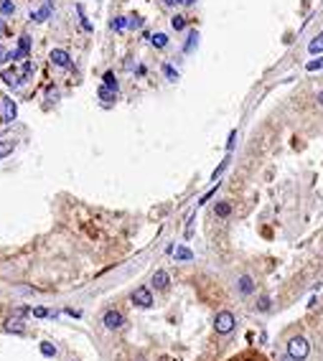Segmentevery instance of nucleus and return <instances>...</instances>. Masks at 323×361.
I'll return each instance as SVG.
<instances>
[{"label": "nucleus", "mask_w": 323, "mask_h": 361, "mask_svg": "<svg viewBox=\"0 0 323 361\" xmlns=\"http://www.w3.org/2000/svg\"><path fill=\"white\" fill-rule=\"evenodd\" d=\"M49 59H51V64L61 66V69H69V66H71V56H69V54H66L64 49H54Z\"/></svg>", "instance_id": "nucleus-5"}, {"label": "nucleus", "mask_w": 323, "mask_h": 361, "mask_svg": "<svg viewBox=\"0 0 323 361\" xmlns=\"http://www.w3.org/2000/svg\"><path fill=\"white\" fill-rule=\"evenodd\" d=\"M308 51H311V54H321V51H323V33L316 36L311 43H308Z\"/></svg>", "instance_id": "nucleus-15"}, {"label": "nucleus", "mask_w": 323, "mask_h": 361, "mask_svg": "<svg viewBox=\"0 0 323 361\" xmlns=\"http://www.w3.org/2000/svg\"><path fill=\"white\" fill-rule=\"evenodd\" d=\"M308 354H311V343H308V338L293 336L288 341V356H293L295 361H303V359H308Z\"/></svg>", "instance_id": "nucleus-1"}, {"label": "nucleus", "mask_w": 323, "mask_h": 361, "mask_svg": "<svg viewBox=\"0 0 323 361\" xmlns=\"http://www.w3.org/2000/svg\"><path fill=\"white\" fill-rule=\"evenodd\" d=\"M239 293H242V295L255 293V282H252V277H249V275H242V277H239Z\"/></svg>", "instance_id": "nucleus-10"}, {"label": "nucleus", "mask_w": 323, "mask_h": 361, "mask_svg": "<svg viewBox=\"0 0 323 361\" xmlns=\"http://www.w3.org/2000/svg\"><path fill=\"white\" fill-rule=\"evenodd\" d=\"M8 153H13V143H0V158H5Z\"/></svg>", "instance_id": "nucleus-27"}, {"label": "nucleus", "mask_w": 323, "mask_h": 361, "mask_svg": "<svg viewBox=\"0 0 323 361\" xmlns=\"http://www.w3.org/2000/svg\"><path fill=\"white\" fill-rule=\"evenodd\" d=\"M283 361H295V359H293V356H285V359H283Z\"/></svg>", "instance_id": "nucleus-35"}, {"label": "nucleus", "mask_w": 323, "mask_h": 361, "mask_svg": "<svg viewBox=\"0 0 323 361\" xmlns=\"http://www.w3.org/2000/svg\"><path fill=\"white\" fill-rule=\"evenodd\" d=\"M316 99H318V104H323V92H318V97H316Z\"/></svg>", "instance_id": "nucleus-33"}, {"label": "nucleus", "mask_w": 323, "mask_h": 361, "mask_svg": "<svg viewBox=\"0 0 323 361\" xmlns=\"http://www.w3.org/2000/svg\"><path fill=\"white\" fill-rule=\"evenodd\" d=\"M257 310H260V313H267V310H270V298H267V295H262V298L257 300Z\"/></svg>", "instance_id": "nucleus-22"}, {"label": "nucleus", "mask_w": 323, "mask_h": 361, "mask_svg": "<svg viewBox=\"0 0 323 361\" xmlns=\"http://www.w3.org/2000/svg\"><path fill=\"white\" fill-rule=\"evenodd\" d=\"M33 315H36V318H46V315H51V313H49L46 308H36V310H33Z\"/></svg>", "instance_id": "nucleus-31"}, {"label": "nucleus", "mask_w": 323, "mask_h": 361, "mask_svg": "<svg viewBox=\"0 0 323 361\" xmlns=\"http://www.w3.org/2000/svg\"><path fill=\"white\" fill-rule=\"evenodd\" d=\"M28 51H31V38H28V36H21V38H18V49L10 54V59H13V61H18V59H26Z\"/></svg>", "instance_id": "nucleus-6"}, {"label": "nucleus", "mask_w": 323, "mask_h": 361, "mask_svg": "<svg viewBox=\"0 0 323 361\" xmlns=\"http://www.w3.org/2000/svg\"><path fill=\"white\" fill-rule=\"evenodd\" d=\"M178 3H183V0H166V5H178Z\"/></svg>", "instance_id": "nucleus-32"}, {"label": "nucleus", "mask_w": 323, "mask_h": 361, "mask_svg": "<svg viewBox=\"0 0 323 361\" xmlns=\"http://www.w3.org/2000/svg\"><path fill=\"white\" fill-rule=\"evenodd\" d=\"M3 31H5V28H3V23H0V36H3Z\"/></svg>", "instance_id": "nucleus-36"}, {"label": "nucleus", "mask_w": 323, "mask_h": 361, "mask_svg": "<svg viewBox=\"0 0 323 361\" xmlns=\"http://www.w3.org/2000/svg\"><path fill=\"white\" fill-rule=\"evenodd\" d=\"M77 13H79V18H82V26L87 28V31H92V23L87 21V16H84V8H82V5H77Z\"/></svg>", "instance_id": "nucleus-26"}, {"label": "nucleus", "mask_w": 323, "mask_h": 361, "mask_svg": "<svg viewBox=\"0 0 323 361\" xmlns=\"http://www.w3.org/2000/svg\"><path fill=\"white\" fill-rule=\"evenodd\" d=\"M163 74H166V77H168L171 82H176V79H178V71H176L171 64H163Z\"/></svg>", "instance_id": "nucleus-24"}, {"label": "nucleus", "mask_w": 323, "mask_h": 361, "mask_svg": "<svg viewBox=\"0 0 323 361\" xmlns=\"http://www.w3.org/2000/svg\"><path fill=\"white\" fill-rule=\"evenodd\" d=\"M5 328L13 331V333H23V326H21V321H16V318H10V321L5 323Z\"/></svg>", "instance_id": "nucleus-21"}, {"label": "nucleus", "mask_w": 323, "mask_h": 361, "mask_svg": "<svg viewBox=\"0 0 323 361\" xmlns=\"http://www.w3.org/2000/svg\"><path fill=\"white\" fill-rule=\"evenodd\" d=\"M176 254V260H181V262H188V260H194V252L186 249V247H178V249H173Z\"/></svg>", "instance_id": "nucleus-13"}, {"label": "nucleus", "mask_w": 323, "mask_h": 361, "mask_svg": "<svg viewBox=\"0 0 323 361\" xmlns=\"http://www.w3.org/2000/svg\"><path fill=\"white\" fill-rule=\"evenodd\" d=\"M150 43H153L155 49H166L168 46V36L166 33H153L150 36Z\"/></svg>", "instance_id": "nucleus-12"}, {"label": "nucleus", "mask_w": 323, "mask_h": 361, "mask_svg": "<svg viewBox=\"0 0 323 361\" xmlns=\"http://www.w3.org/2000/svg\"><path fill=\"white\" fill-rule=\"evenodd\" d=\"M0 13H3V16H13V13H16V5H13L10 0H0Z\"/></svg>", "instance_id": "nucleus-17"}, {"label": "nucleus", "mask_w": 323, "mask_h": 361, "mask_svg": "<svg viewBox=\"0 0 323 361\" xmlns=\"http://www.w3.org/2000/svg\"><path fill=\"white\" fill-rule=\"evenodd\" d=\"M127 26H130V28H140V26H143V18H140V16H130Z\"/></svg>", "instance_id": "nucleus-28"}, {"label": "nucleus", "mask_w": 323, "mask_h": 361, "mask_svg": "<svg viewBox=\"0 0 323 361\" xmlns=\"http://www.w3.org/2000/svg\"><path fill=\"white\" fill-rule=\"evenodd\" d=\"M0 112H3V122H10V120H16V115H18L13 99H0Z\"/></svg>", "instance_id": "nucleus-7"}, {"label": "nucleus", "mask_w": 323, "mask_h": 361, "mask_svg": "<svg viewBox=\"0 0 323 361\" xmlns=\"http://www.w3.org/2000/svg\"><path fill=\"white\" fill-rule=\"evenodd\" d=\"M51 10H54V5H51V0H46L38 10H31V21H36V23H43L49 16H51Z\"/></svg>", "instance_id": "nucleus-8"}, {"label": "nucleus", "mask_w": 323, "mask_h": 361, "mask_svg": "<svg viewBox=\"0 0 323 361\" xmlns=\"http://www.w3.org/2000/svg\"><path fill=\"white\" fill-rule=\"evenodd\" d=\"M5 61H10V54L5 51V46L0 43V64H5Z\"/></svg>", "instance_id": "nucleus-30"}, {"label": "nucleus", "mask_w": 323, "mask_h": 361, "mask_svg": "<svg viewBox=\"0 0 323 361\" xmlns=\"http://www.w3.org/2000/svg\"><path fill=\"white\" fill-rule=\"evenodd\" d=\"M227 165H229V158H227V160H222V165H219V168H216V171H214V176H211V178H214V180H216V178H219V176H222V173H224V168H227Z\"/></svg>", "instance_id": "nucleus-29"}, {"label": "nucleus", "mask_w": 323, "mask_h": 361, "mask_svg": "<svg viewBox=\"0 0 323 361\" xmlns=\"http://www.w3.org/2000/svg\"><path fill=\"white\" fill-rule=\"evenodd\" d=\"M102 323H105V328H110V331H117V328H122L125 315L120 310H107L105 315H102Z\"/></svg>", "instance_id": "nucleus-3"}, {"label": "nucleus", "mask_w": 323, "mask_h": 361, "mask_svg": "<svg viewBox=\"0 0 323 361\" xmlns=\"http://www.w3.org/2000/svg\"><path fill=\"white\" fill-rule=\"evenodd\" d=\"M102 79H105V87H110V89H115V92H117V79H115L112 71H105V77H102Z\"/></svg>", "instance_id": "nucleus-20"}, {"label": "nucleus", "mask_w": 323, "mask_h": 361, "mask_svg": "<svg viewBox=\"0 0 323 361\" xmlns=\"http://www.w3.org/2000/svg\"><path fill=\"white\" fill-rule=\"evenodd\" d=\"M41 354H43V356H49V359L56 356V346L49 343V341H43V343H41Z\"/></svg>", "instance_id": "nucleus-18"}, {"label": "nucleus", "mask_w": 323, "mask_h": 361, "mask_svg": "<svg viewBox=\"0 0 323 361\" xmlns=\"http://www.w3.org/2000/svg\"><path fill=\"white\" fill-rule=\"evenodd\" d=\"M133 303L140 305V308H150L153 305V295L148 288H135L133 290Z\"/></svg>", "instance_id": "nucleus-4"}, {"label": "nucleus", "mask_w": 323, "mask_h": 361, "mask_svg": "<svg viewBox=\"0 0 323 361\" xmlns=\"http://www.w3.org/2000/svg\"><path fill=\"white\" fill-rule=\"evenodd\" d=\"M305 69H308V71H318V69H323V56H321V59H313V61H308Z\"/></svg>", "instance_id": "nucleus-25"}, {"label": "nucleus", "mask_w": 323, "mask_h": 361, "mask_svg": "<svg viewBox=\"0 0 323 361\" xmlns=\"http://www.w3.org/2000/svg\"><path fill=\"white\" fill-rule=\"evenodd\" d=\"M214 214H216L219 219H227V216L232 214V204H229V201H219V204L214 206Z\"/></svg>", "instance_id": "nucleus-11"}, {"label": "nucleus", "mask_w": 323, "mask_h": 361, "mask_svg": "<svg viewBox=\"0 0 323 361\" xmlns=\"http://www.w3.org/2000/svg\"><path fill=\"white\" fill-rule=\"evenodd\" d=\"M183 3H186V5H194V3H196V0H183Z\"/></svg>", "instance_id": "nucleus-34"}, {"label": "nucleus", "mask_w": 323, "mask_h": 361, "mask_svg": "<svg viewBox=\"0 0 323 361\" xmlns=\"http://www.w3.org/2000/svg\"><path fill=\"white\" fill-rule=\"evenodd\" d=\"M150 282H153V288H155V290H166V288H168V282H171V277H168L166 270H158Z\"/></svg>", "instance_id": "nucleus-9"}, {"label": "nucleus", "mask_w": 323, "mask_h": 361, "mask_svg": "<svg viewBox=\"0 0 323 361\" xmlns=\"http://www.w3.org/2000/svg\"><path fill=\"white\" fill-rule=\"evenodd\" d=\"M112 28H115V31H125V28H127V18L117 16V18L112 21Z\"/></svg>", "instance_id": "nucleus-23"}, {"label": "nucleus", "mask_w": 323, "mask_h": 361, "mask_svg": "<svg viewBox=\"0 0 323 361\" xmlns=\"http://www.w3.org/2000/svg\"><path fill=\"white\" fill-rule=\"evenodd\" d=\"M97 94H99V99H105V102H112V99L117 97L115 89H110V87H105V84L99 87V92H97Z\"/></svg>", "instance_id": "nucleus-14"}, {"label": "nucleus", "mask_w": 323, "mask_h": 361, "mask_svg": "<svg viewBox=\"0 0 323 361\" xmlns=\"http://www.w3.org/2000/svg\"><path fill=\"white\" fill-rule=\"evenodd\" d=\"M196 43H199V33H196V31H191V33H188V41L183 43V51H186V54H188V51H194Z\"/></svg>", "instance_id": "nucleus-16"}, {"label": "nucleus", "mask_w": 323, "mask_h": 361, "mask_svg": "<svg viewBox=\"0 0 323 361\" xmlns=\"http://www.w3.org/2000/svg\"><path fill=\"white\" fill-rule=\"evenodd\" d=\"M214 328H216V333H232V331H234V315H232L229 310L216 313V318H214Z\"/></svg>", "instance_id": "nucleus-2"}, {"label": "nucleus", "mask_w": 323, "mask_h": 361, "mask_svg": "<svg viewBox=\"0 0 323 361\" xmlns=\"http://www.w3.org/2000/svg\"><path fill=\"white\" fill-rule=\"evenodd\" d=\"M171 26H173V31H183V28H186V18L183 16H173Z\"/></svg>", "instance_id": "nucleus-19"}]
</instances>
